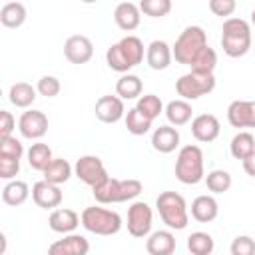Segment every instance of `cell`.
Segmentation results:
<instances>
[{
  "label": "cell",
  "mask_w": 255,
  "mask_h": 255,
  "mask_svg": "<svg viewBox=\"0 0 255 255\" xmlns=\"http://www.w3.org/2000/svg\"><path fill=\"white\" fill-rule=\"evenodd\" d=\"M175 247H177L175 235L167 229L153 231L145 239V249H147L149 255H173Z\"/></svg>",
  "instance_id": "cell-19"
},
{
  "label": "cell",
  "mask_w": 255,
  "mask_h": 255,
  "mask_svg": "<svg viewBox=\"0 0 255 255\" xmlns=\"http://www.w3.org/2000/svg\"><path fill=\"white\" fill-rule=\"evenodd\" d=\"M36 90L44 98H56L60 94V90H62V84H60V80L56 76H42L38 80V84H36Z\"/></svg>",
  "instance_id": "cell-40"
},
{
  "label": "cell",
  "mask_w": 255,
  "mask_h": 255,
  "mask_svg": "<svg viewBox=\"0 0 255 255\" xmlns=\"http://www.w3.org/2000/svg\"><path fill=\"white\" fill-rule=\"evenodd\" d=\"M207 44V34L201 26H187L179 38L175 40V44L171 46V54L175 58L177 64L189 66L193 62V58L205 48Z\"/></svg>",
  "instance_id": "cell-6"
},
{
  "label": "cell",
  "mask_w": 255,
  "mask_h": 255,
  "mask_svg": "<svg viewBox=\"0 0 255 255\" xmlns=\"http://www.w3.org/2000/svg\"><path fill=\"white\" fill-rule=\"evenodd\" d=\"M227 122L231 128H255V100H235L227 106Z\"/></svg>",
  "instance_id": "cell-12"
},
{
  "label": "cell",
  "mask_w": 255,
  "mask_h": 255,
  "mask_svg": "<svg viewBox=\"0 0 255 255\" xmlns=\"http://www.w3.org/2000/svg\"><path fill=\"white\" fill-rule=\"evenodd\" d=\"M219 131H221V124L213 114H199L191 120V133L201 143L215 141L219 137Z\"/></svg>",
  "instance_id": "cell-15"
},
{
  "label": "cell",
  "mask_w": 255,
  "mask_h": 255,
  "mask_svg": "<svg viewBox=\"0 0 255 255\" xmlns=\"http://www.w3.org/2000/svg\"><path fill=\"white\" fill-rule=\"evenodd\" d=\"M173 60V54H171V46L163 40H153L149 42V46L145 48V62L151 70H165L169 68Z\"/></svg>",
  "instance_id": "cell-18"
},
{
  "label": "cell",
  "mask_w": 255,
  "mask_h": 255,
  "mask_svg": "<svg viewBox=\"0 0 255 255\" xmlns=\"http://www.w3.org/2000/svg\"><path fill=\"white\" fill-rule=\"evenodd\" d=\"M20 171V159L12 157H2L0 155V177L6 181H12Z\"/></svg>",
  "instance_id": "cell-42"
},
{
  "label": "cell",
  "mask_w": 255,
  "mask_h": 255,
  "mask_svg": "<svg viewBox=\"0 0 255 255\" xmlns=\"http://www.w3.org/2000/svg\"><path fill=\"white\" fill-rule=\"evenodd\" d=\"M64 56L70 64H76V66L88 64L94 56V44L88 36L74 34L64 42Z\"/></svg>",
  "instance_id": "cell-10"
},
{
  "label": "cell",
  "mask_w": 255,
  "mask_h": 255,
  "mask_svg": "<svg viewBox=\"0 0 255 255\" xmlns=\"http://www.w3.org/2000/svg\"><path fill=\"white\" fill-rule=\"evenodd\" d=\"M80 217H82V225L86 231H90L94 235H102V237L116 235L124 225L118 211H112V209H106L100 205L86 207Z\"/></svg>",
  "instance_id": "cell-5"
},
{
  "label": "cell",
  "mask_w": 255,
  "mask_h": 255,
  "mask_svg": "<svg viewBox=\"0 0 255 255\" xmlns=\"http://www.w3.org/2000/svg\"><path fill=\"white\" fill-rule=\"evenodd\" d=\"M0 22L6 28H20L26 22V6L22 2H6L0 8Z\"/></svg>",
  "instance_id": "cell-29"
},
{
  "label": "cell",
  "mask_w": 255,
  "mask_h": 255,
  "mask_svg": "<svg viewBox=\"0 0 255 255\" xmlns=\"http://www.w3.org/2000/svg\"><path fill=\"white\" fill-rule=\"evenodd\" d=\"M36 94H38V90L32 84H28V82H16V84L10 86L8 100H10L12 106L26 110V108H30L36 102Z\"/></svg>",
  "instance_id": "cell-23"
},
{
  "label": "cell",
  "mask_w": 255,
  "mask_h": 255,
  "mask_svg": "<svg viewBox=\"0 0 255 255\" xmlns=\"http://www.w3.org/2000/svg\"><path fill=\"white\" fill-rule=\"evenodd\" d=\"M219 215V203L213 195H197L191 201V217L199 223H209Z\"/></svg>",
  "instance_id": "cell-22"
},
{
  "label": "cell",
  "mask_w": 255,
  "mask_h": 255,
  "mask_svg": "<svg viewBox=\"0 0 255 255\" xmlns=\"http://www.w3.org/2000/svg\"><path fill=\"white\" fill-rule=\"evenodd\" d=\"M90 241L80 233L64 235L48 247V255H88Z\"/></svg>",
  "instance_id": "cell-16"
},
{
  "label": "cell",
  "mask_w": 255,
  "mask_h": 255,
  "mask_svg": "<svg viewBox=\"0 0 255 255\" xmlns=\"http://www.w3.org/2000/svg\"><path fill=\"white\" fill-rule=\"evenodd\" d=\"M253 50H255V44H253Z\"/></svg>",
  "instance_id": "cell-47"
},
{
  "label": "cell",
  "mask_w": 255,
  "mask_h": 255,
  "mask_svg": "<svg viewBox=\"0 0 255 255\" xmlns=\"http://www.w3.org/2000/svg\"><path fill=\"white\" fill-rule=\"evenodd\" d=\"M175 177L185 185H195L205 179L203 151L199 145H183L175 159Z\"/></svg>",
  "instance_id": "cell-4"
},
{
  "label": "cell",
  "mask_w": 255,
  "mask_h": 255,
  "mask_svg": "<svg viewBox=\"0 0 255 255\" xmlns=\"http://www.w3.org/2000/svg\"><path fill=\"white\" fill-rule=\"evenodd\" d=\"M221 48L229 58H241L253 48L251 26L243 18H227L221 28Z\"/></svg>",
  "instance_id": "cell-1"
},
{
  "label": "cell",
  "mask_w": 255,
  "mask_h": 255,
  "mask_svg": "<svg viewBox=\"0 0 255 255\" xmlns=\"http://www.w3.org/2000/svg\"><path fill=\"white\" fill-rule=\"evenodd\" d=\"M231 255H255V239L249 235H237L229 245Z\"/></svg>",
  "instance_id": "cell-41"
},
{
  "label": "cell",
  "mask_w": 255,
  "mask_h": 255,
  "mask_svg": "<svg viewBox=\"0 0 255 255\" xmlns=\"http://www.w3.org/2000/svg\"><path fill=\"white\" fill-rule=\"evenodd\" d=\"M243 163V169H245V173L249 175V177H255V151L247 157V159H243L241 161Z\"/></svg>",
  "instance_id": "cell-45"
},
{
  "label": "cell",
  "mask_w": 255,
  "mask_h": 255,
  "mask_svg": "<svg viewBox=\"0 0 255 255\" xmlns=\"http://www.w3.org/2000/svg\"><path fill=\"white\" fill-rule=\"evenodd\" d=\"M205 183H207V189L211 193H225V191H229L233 179H231V173L229 171H225V169H213V171L207 173Z\"/></svg>",
  "instance_id": "cell-35"
},
{
  "label": "cell",
  "mask_w": 255,
  "mask_h": 255,
  "mask_svg": "<svg viewBox=\"0 0 255 255\" xmlns=\"http://www.w3.org/2000/svg\"><path fill=\"white\" fill-rule=\"evenodd\" d=\"M0 155H2V157H12V159H22V155H24V145H22L20 139H16L14 135L2 137V139H0Z\"/></svg>",
  "instance_id": "cell-39"
},
{
  "label": "cell",
  "mask_w": 255,
  "mask_h": 255,
  "mask_svg": "<svg viewBox=\"0 0 255 255\" xmlns=\"http://www.w3.org/2000/svg\"><path fill=\"white\" fill-rule=\"evenodd\" d=\"M106 62H108V66H110L114 72H120L122 76H124V74H128V72L131 70V66L128 64L126 56L122 54V50H120V44H118V42H116V44H112V46L106 50Z\"/></svg>",
  "instance_id": "cell-37"
},
{
  "label": "cell",
  "mask_w": 255,
  "mask_h": 255,
  "mask_svg": "<svg viewBox=\"0 0 255 255\" xmlns=\"http://www.w3.org/2000/svg\"><path fill=\"white\" fill-rule=\"evenodd\" d=\"M187 249L191 255H211L215 249V241L205 231H193L187 237Z\"/></svg>",
  "instance_id": "cell-32"
},
{
  "label": "cell",
  "mask_w": 255,
  "mask_h": 255,
  "mask_svg": "<svg viewBox=\"0 0 255 255\" xmlns=\"http://www.w3.org/2000/svg\"><path fill=\"white\" fill-rule=\"evenodd\" d=\"M114 20L118 24L120 30L124 32H131L139 26V20H141V10L137 4L133 2H120L114 10Z\"/></svg>",
  "instance_id": "cell-20"
},
{
  "label": "cell",
  "mask_w": 255,
  "mask_h": 255,
  "mask_svg": "<svg viewBox=\"0 0 255 255\" xmlns=\"http://www.w3.org/2000/svg\"><path fill=\"white\" fill-rule=\"evenodd\" d=\"M153 211L145 201H133L128 207V233L131 237L143 239L151 233Z\"/></svg>",
  "instance_id": "cell-9"
},
{
  "label": "cell",
  "mask_w": 255,
  "mask_h": 255,
  "mask_svg": "<svg viewBox=\"0 0 255 255\" xmlns=\"http://www.w3.org/2000/svg\"><path fill=\"white\" fill-rule=\"evenodd\" d=\"M96 118L104 124H116L120 122L122 118H126V106H124V100L118 98V96H102L98 102H96Z\"/></svg>",
  "instance_id": "cell-14"
},
{
  "label": "cell",
  "mask_w": 255,
  "mask_h": 255,
  "mask_svg": "<svg viewBox=\"0 0 255 255\" xmlns=\"http://www.w3.org/2000/svg\"><path fill=\"white\" fill-rule=\"evenodd\" d=\"M165 118L167 122L175 128V126H185L187 122H191L193 118V108L189 102L185 100H171L167 106H165Z\"/></svg>",
  "instance_id": "cell-24"
},
{
  "label": "cell",
  "mask_w": 255,
  "mask_h": 255,
  "mask_svg": "<svg viewBox=\"0 0 255 255\" xmlns=\"http://www.w3.org/2000/svg\"><path fill=\"white\" fill-rule=\"evenodd\" d=\"M141 191H143V185L139 179H116V177H108L102 185L92 189L96 201L102 205L131 201Z\"/></svg>",
  "instance_id": "cell-2"
},
{
  "label": "cell",
  "mask_w": 255,
  "mask_h": 255,
  "mask_svg": "<svg viewBox=\"0 0 255 255\" xmlns=\"http://www.w3.org/2000/svg\"><path fill=\"white\" fill-rule=\"evenodd\" d=\"M74 173L80 181H84L86 185H90L92 189L102 185L110 175L106 171V165L104 161L98 157V155H82L76 165H74Z\"/></svg>",
  "instance_id": "cell-8"
},
{
  "label": "cell",
  "mask_w": 255,
  "mask_h": 255,
  "mask_svg": "<svg viewBox=\"0 0 255 255\" xmlns=\"http://www.w3.org/2000/svg\"><path fill=\"white\" fill-rule=\"evenodd\" d=\"M118 44H120V50H122V54L126 56V60H128V64H129L131 68H135L137 64L143 62L145 48H143V42H141L137 36L128 34V36H124Z\"/></svg>",
  "instance_id": "cell-26"
},
{
  "label": "cell",
  "mask_w": 255,
  "mask_h": 255,
  "mask_svg": "<svg viewBox=\"0 0 255 255\" xmlns=\"http://www.w3.org/2000/svg\"><path fill=\"white\" fill-rule=\"evenodd\" d=\"M229 151L235 159H247L253 151H255V135L251 131H239L233 135L231 143H229Z\"/></svg>",
  "instance_id": "cell-30"
},
{
  "label": "cell",
  "mask_w": 255,
  "mask_h": 255,
  "mask_svg": "<svg viewBox=\"0 0 255 255\" xmlns=\"http://www.w3.org/2000/svg\"><path fill=\"white\" fill-rule=\"evenodd\" d=\"M251 24L255 26V8H253V12H251Z\"/></svg>",
  "instance_id": "cell-46"
},
{
  "label": "cell",
  "mask_w": 255,
  "mask_h": 255,
  "mask_svg": "<svg viewBox=\"0 0 255 255\" xmlns=\"http://www.w3.org/2000/svg\"><path fill=\"white\" fill-rule=\"evenodd\" d=\"M237 4L235 0H209V10L215 14V16H221V18H227L235 12Z\"/></svg>",
  "instance_id": "cell-43"
},
{
  "label": "cell",
  "mask_w": 255,
  "mask_h": 255,
  "mask_svg": "<svg viewBox=\"0 0 255 255\" xmlns=\"http://www.w3.org/2000/svg\"><path fill=\"white\" fill-rule=\"evenodd\" d=\"M30 197V187L26 181H20V179H12L4 185L2 189V201L10 207H18L22 205L26 199Z\"/></svg>",
  "instance_id": "cell-27"
},
{
  "label": "cell",
  "mask_w": 255,
  "mask_h": 255,
  "mask_svg": "<svg viewBox=\"0 0 255 255\" xmlns=\"http://www.w3.org/2000/svg\"><path fill=\"white\" fill-rule=\"evenodd\" d=\"M217 66V52L211 48V46H205L195 58L193 62L189 64L191 72H197V74H213Z\"/></svg>",
  "instance_id": "cell-33"
},
{
  "label": "cell",
  "mask_w": 255,
  "mask_h": 255,
  "mask_svg": "<svg viewBox=\"0 0 255 255\" xmlns=\"http://www.w3.org/2000/svg\"><path fill=\"white\" fill-rule=\"evenodd\" d=\"M135 108L147 118V120H155L161 112H165L163 110V104H161V100L155 96V94H145V96H141L139 100H137V104H135Z\"/></svg>",
  "instance_id": "cell-36"
},
{
  "label": "cell",
  "mask_w": 255,
  "mask_h": 255,
  "mask_svg": "<svg viewBox=\"0 0 255 255\" xmlns=\"http://www.w3.org/2000/svg\"><path fill=\"white\" fill-rule=\"evenodd\" d=\"M26 157H28V165L36 171H44L54 159L48 143H32L30 149L26 151Z\"/></svg>",
  "instance_id": "cell-31"
},
{
  "label": "cell",
  "mask_w": 255,
  "mask_h": 255,
  "mask_svg": "<svg viewBox=\"0 0 255 255\" xmlns=\"http://www.w3.org/2000/svg\"><path fill=\"white\" fill-rule=\"evenodd\" d=\"M155 207H157L161 221L169 229L181 231L187 227V223H189L187 203H185L183 195H179L177 191H161L155 199Z\"/></svg>",
  "instance_id": "cell-3"
},
{
  "label": "cell",
  "mask_w": 255,
  "mask_h": 255,
  "mask_svg": "<svg viewBox=\"0 0 255 255\" xmlns=\"http://www.w3.org/2000/svg\"><path fill=\"white\" fill-rule=\"evenodd\" d=\"M80 223H82V217H80L74 209H70V207H58V209H54V211L50 213V217H48L50 229L56 231V233H62V235L74 233Z\"/></svg>",
  "instance_id": "cell-17"
},
{
  "label": "cell",
  "mask_w": 255,
  "mask_h": 255,
  "mask_svg": "<svg viewBox=\"0 0 255 255\" xmlns=\"http://www.w3.org/2000/svg\"><path fill=\"white\" fill-rule=\"evenodd\" d=\"M215 90V76L213 74H197V72H187L179 76L175 82V92L181 100L193 102L199 100L201 96H207Z\"/></svg>",
  "instance_id": "cell-7"
},
{
  "label": "cell",
  "mask_w": 255,
  "mask_h": 255,
  "mask_svg": "<svg viewBox=\"0 0 255 255\" xmlns=\"http://www.w3.org/2000/svg\"><path fill=\"white\" fill-rule=\"evenodd\" d=\"M139 10L151 18H163L171 12V0H141Z\"/></svg>",
  "instance_id": "cell-38"
},
{
  "label": "cell",
  "mask_w": 255,
  "mask_h": 255,
  "mask_svg": "<svg viewBox=\"0 0 255 255\" xmlns=\"http://www.w3.org/2000/svg\"><path fill=\"white\" fill-rule=\"evenodd\" d=\"M141 90H143V84H141L139 76H135V74H124L116 82V96L122 100H135V98L139 100Z\"/></svg>",
  "instance_id": "cell-28"
},
{
  "label": "cell",
  "mask_w": 255,
  "mask_h": 255,
  "mask_svg": "<svg viewBox=\"0 0 255 255\" xmlns=\"http://www.w3.org/2000/svg\"><path fill=\"white\" fill-rule=\"evenodd\" d=\"M32 199L38 207L54 211L62 203V189H60V185H54V183L42 179L32 185Z\"/></svg>",
  "instance_id": "cell-13"
},
{
  "label": "cell",
  "mask_w": 255,
  "mask_h": 255,
  "mask_svg": "<svg viewBox=\"0 0 255 255\" xmlns=\"http://www.w3.org/2000/svg\"><path fill=\"white\" fill-rule=\"evenodd\" d=\"M18 129L26 139H40L48 131V116L40 110H28L20 116Z\"/></svg>",
  "instance_id": "cell-11"
},
{
  "label": "cell",
  "mask_w": 255,
  "mask_h": 255,
  "mask_svg": "<svg viewBox=\"0 0 255 255\" xmlns=\"http://www.w3.org/2000/svg\"><path fill=\"white\" fill-rule=\"evenodd\" d=\"M179 145V131L173 126H159L151 133V147L159 153H171Z\"/></svg>",
  "instance_id": "cell-21"
},
{
  "label": "cell",
  "mask_w": 255,
  "mask_h": 255,
  "mask_svg": "<svg viewBox=\"0 0 255 255\" xmlns=\"http://www.w3.org/2000/svg\"><path fill=\"white\" fill-rule=\"evenodd\" d=\"M42 173H44V179H46V181H50V183H54V185H62V183H66V181L72 177L74 167L70 165L68 159H64V157H54L52 163H50Z\"/></svg>",
  "instance_id": "cell-25"
},
{
  "label": "cell",
  "mask_w": 255,
  "mask_h": 255,
  "mask_svg": "<svg viewBox=\"0 0 255 255\" xmlns=\"http://www.w3.org/2000/svg\"><path fill=\"white\" fill-rule=\"evenodd\" d=\"M124 122H126V128H128V131L129 133H133V135H145L147 131H149V128H151V120H147L137 108H131V110H128L126 112V118H124Z\"/></svg>",
  "instance_id": "cell-34"
},
{
  "label": "cell",
  "mask_w": 255,
  "mask_h": 255,
  "mask_svg": "<svg viewBox=\"0 0 255 255\" xmlns=\"http://www.w3.org/2000/svg\"><path fill=\"white\" fill-rule=\"evenodd\" d=\"M14 129H16V120H14V116H12L8 110H2V112H0V139H2V137H10Z\"/></svg>",
  "instance_id": "cell-44"
}]
</instances>
